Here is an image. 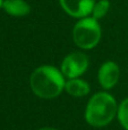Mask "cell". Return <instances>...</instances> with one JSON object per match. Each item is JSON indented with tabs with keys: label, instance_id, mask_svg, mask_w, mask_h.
I'll return each instance as SVG.
<instances>
[{
	"label": "cell",
	"instance_id": "obj_9",
	"mask_svg": "<svg viewBox=\"0 0 128 130\" xmlns=\"http://www.w3.org/2000/svg\"><path fill=\"white\" fill-rule=\"evenodd\" d=\"M110 8V2L109 0H99L95 1L94 7L92 9V17L95 20H100V18L104 17L107 15V13L109 11Z\"/></svg>",
	"mask_w": 128,
	"mask_h": 130
},
{
	"label": "cell",
	"instance_id": "obj_3",
	"mask_svg": "<svg viewBox=\"0 0 128 130\" xmlns=\"http://www.w3.org/2000/svg\"><path fill=\"white\" fill-rule=\"evenodd\" d=\"M73 40L82 49H92L101 40V26L93 17L81 18L73 29Z\"/></svg>",
	"mask_w": 128,
	"mask_h": 130
},
{
	"label": "cell",
	"instance_id": "obj_4",
	"mask_svg": "<svg viewBox=\"0 0 128 130\" xmlns=\"http://www.w3.org/2000/svg\"><path fill=\"white\" fill-rule=\"evenodd\" d=\"M88 67V58L85 54L74 52L68 54L61 63L60 71L65 78L75 79L79 78L86 72Z\"/></svg>",
	"mask_w": 128,
	"mask_h": 130
},
{
	"label": "cell",
	"instance_id": "obj_5",
	"mask_svg": "<svg viewBox=\"0 0 128 130\" xmlns=\"http://www.w3.org/2000/svg\"><path fill=\"white\" fill-rule=\"evenodd\" d=\"M59 2L61 8L69 16L84 18L92 13L95 0H59Z\"/></svg>",
	"mask_w": 128,
	"mask_h": 130
},
{
	"label": "cell",
	"instance_id": "obj_1",
	"mask_svg": "<svg viewBox=\"0 0 128 130\" xmlns=\"http://www.w3.org/2000/svg\"><path fill=\"white\" fill-rule=\"evenodd\" d=\"M31 89L40 98L51 99L59 96L65 89V76L51 65H42L32 72L29 78Z\"/></svg>",
	"mask_w": 128,
	"mask_h": 130
},
{
	"label": "cell",
	"instance_id": "obj_2",
	"mask_svg": "<svg viewBox=\"0 0 128 130\" xmlns=\"http://www.w3.org/2000/svg\"><path fill=\"white\" fill-rule=\"evenodd\" d=\"M118 114V104L109 92H97L85 108V120L90 126L101 128L109 124Z\"/></svg>",
	"mask_w": 128,
	"mask_h": 130
},
{
	"label": "cell",
	"instance_id": "obj_12",
	"mask_svg": "<svg viewBox=\"0 0 128 130\" xmlns=\"http://www.w3.org/2000/svg\"><path fill=\"white\" fill-rule=\"evenodd\" d=\"M2 4H4V0H0V8L2 7Z\"/></svg>",
	"mask_w": 128,
	"mask_h": 130
},
{
	"label": "cell",
	"instance_id": "obj_7",
	"mask_svg": "<svg viewBox=\"0 0 128 130\" xmlns=\"http://www.w3.org/2000/svg\"><path fill=\"white\" fill-rule=\"evenodd\" d=\"M2 8L7 14L15 17H23L29 14L31 7L24 0H5Z\"/></svg>",
	"mask_w": 128,
	"mask_h": 130
},
{
	"label": "cell",
	"instance_id": "obj_6",
	"mask_svg": "<svg viewBox=\"0 0 128 130\" xmlns=\"http://www.w3.org/2000/svg\"><path fill=\"white\" fill-rule=\"evenodd\" d=\"M120 70L117 63L112 61L104 62L99 69L98 79L103 89H111L113 88L119 81Z\"/></svg>",
	"mask_w": 128,
	"mask_h": 130
},
{
	"label": "cell",
	"instance_id": "obj_10",
	"mask_svg": "<svg viewBox=\"0 0 128 130\" xmlns=\"http://www.w3.org/2000/svg\"><path fill=\"white\" fill-rule=\"evenodd\" d=\"M118 120L124 129L128 130V98L124 99L118 106Z\"/></svg>",
	"mask_w": 128,
	"mask_h": 130
},
{
	"label": "cell",
	"instance_id": "obj_8",
	"mask_svg": "<svg viewBox=\"0 0 128 130\" xmlns=\"http://www.w3.org/2000/svg\"><path fill=\"white\" fill-rule=\"evenodd\" d=\"M65 90L68 95L74 97H84L90 92V86L85 80L79 78L68 79L65 85Z\"/></svg>",
	"mask_w": 128,
	"mask_h": 130
},
{
	"label": "cell",
	"instance_id": "obj_11",
	"mask_svg": "<svg viewBox=\"0 0 128 130\" xmlns=\"http://www.w3.org/2000/svg\"><path fill=\"white\" fill-rule=\"evenodd\" d=\"M39 130H58V129H54V128H50V127H45V128H41Z\"/></svg>",
	"mask_w": 128,
	"mask_h": 130
}]
</instances>
